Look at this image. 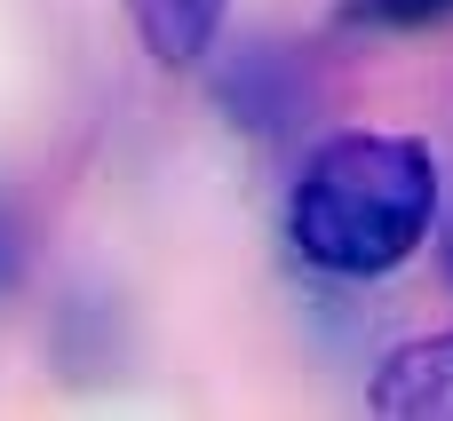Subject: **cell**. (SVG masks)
<instances>
[{"mask_svg":"<svg viewBox=\"0 0 453 421\" xmlns=\"http://www.w3.org/2000/svg\"><path fill=\"white\" fill-rule=\"evenodd\" d=\"M342 24H358V32H430V24H453V0H342Z\"/></svg>","mask_w":453,"mask_h":421,"instance_id":"cell-4","label":"cell"},{"mask_svg":"<svg viewBox=\"0 0 453 421\" xmlns=\"http://www.w3.org/2000/svg\"><path fill=\"white\" fill-rule=\"evenodd\" d=\"M446 263H453V255H446Z\"/></svg>","mask_w":453,"mask_h":421,"instance_id":"cell-6","label":"cell"},{"mask_svg":"<svg viewBox=\"0 0 453 421\" xmlns=\"http://www.w3.org/2000/svg\"><path fill=\"white\" fill-rule=\"evenodd\" d=\"M127 16H135V40H143V56H151V64L191 72V64L215 48V32H223L231 0H127Z\"/></svg>","mask_w":453,"mask_h":421,"instance_id":"cell-3","label":"cell"},{"mask_svg":"<svg viewBox=\"0 0 453 421\" xmlns=\"http://www.w3.org/2000/svg\"><path fill=\"white\" fill-rule=\"evenodd\" d=\"M366 414H382V421H453V334L390 350L374 366V382H366Z\"/></svg>","mask_w":453,"mask_h":421,"instance_id":"cell-2","label":"cell"},{"mask_svg":"<svg viewBox=\"0 0 453 421\" xmlns=\"http://www.w3.org/2000/svg\"><path fill=\"white\" fill-rule=\"evenodd\" d=\"M8 263H16V239H8V223H0V279H8Z\"/></svg>","mask_w":453,"mask_h":421,"instance_id":"cell-5","label":"cell"},{"mask_svg":"<svg viewBox=\"0 0 453 421\" xmlns=\"http://www.w3.org/2000/svg\"><path fill=\"white\" fill-rule=\"evenodd\" d=\"M438 223V159L422 135L350 127L311 151L287 199V239L326 279H390Z\"/></svg>","mask_w":453,"mask_h":421,"instance_id":"cell-1","label":"cell"}]
</instances>
